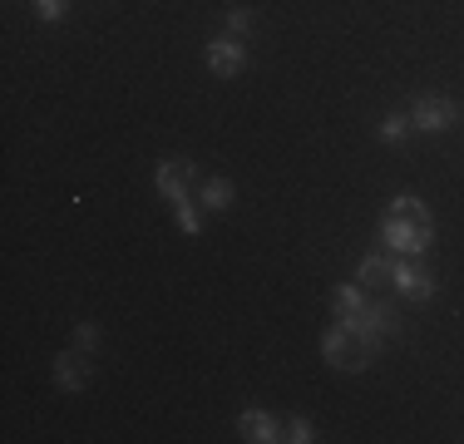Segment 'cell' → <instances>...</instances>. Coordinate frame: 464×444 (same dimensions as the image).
I'll return each mask as SVG.
<instances>
[{
	"mask_svg": "<svg viewBox=\"0 0 464 444\" xmlns=\"http://www.w3.org/2000/svg\"><path fill=\"white\" fill-rule=\"evenodd\" d=\"M203 60H208V70H213L218 80H232V74H237L242 64H247V50H242V40L223 35V40H208Z\"/></svg>",
	"mask_w": 464,
	"mask_h": 444,
	"instance_id": "obj_5",
	"label": "cell"
},
{
	"mask_svg": "<svg viewBox=\"0 0 464 444\" xmlns=\"http://www.w3.org/2000/svg\"><path fill=\"white\" fill-rule=\"evenodd\" d=\"M351 351H356V341H351V331H346V321H336V326L322 336V355L336 371H351Z\"/></svg>",
	"mask_w": 464,
	"mask_h": 444,
	"instance_id": "obj_8",
	"label": "cell"
},
{
	"mask_svg": "<svg viewBox=\"0 0 464 444\" xmlns=\"http://www.w3.org/2000/svg\"><path fill=\"white\" fill-rule=\"evenodd\" d=\"M391 213H395V217H411V222H425V227H435V222H430V208L420 203L415 193H401V198H391Z\"/></svg>",
	"mask_w": 464,
	"mask_h": 444,
	"instance_id": "obj_12",
	"label": "cell"
},
{
	"mask_svg": "<svg viewBox=\"0 0 464 444\" xmlns=\"http://www.w3.org/2000/svg\"><path fill=\"white\" fill-rule=\"evenodd\" d=\"M391 286L405 296V302H430V296H435V276H430L415 257H395L391 262Z\"/></svg>",
	"mask_w": 464,
	"mask_h": 444,
	"instance_id": "obj_3",
	"label": "cell"
},
{
	"mask_svg": "<svg viewBox=\"0 0 464 444\" xmlns=\"http://www.w3.org/2000/svg\"><path fill=\"white\" fill-rule=\"evenodd\" d=\"M193 159H169V163H159V173H153V183H159V193L169 198V203H179V198H188V178H193Z\"/></svg>",
	"mask_w": 464,
	"mask_h": 444,
	"instance_id": "obj_6",
	"label": "cell"
},
{
	"mask_svg": "<svg viewBox=\"0 0 464 444\" xmlns=\"http://www.w3.org/2000/svg\"><path fill=\"white\" fill-rule=\"evenodd\" d=\"M381 242H385V252H395V257H425L430 242H435V227L385 213V217H381Z\"/></svg>",
	"mask_w": 464,
	"mask_h": 444,
	"instance_id": "obj_2",
	"label": "cell"
},
{
	"mask_svg": "<svg viewBox=\"0 0 464 444\" xmlns=\"http://www.w3.org/2000/svg\"><path fill=\"white\" fill-rule=\"evenodd\" d=\"M94 346H99V326H90V321H84V326L74 331V351H80V355H90Z\"/></svg>",
	"mask_w": 464,
	"mask_h": 444,
	"instance_id": "obj_17",
	"label": "cell"
},
{
	"mask_svg": "<svg viewBox=\"0 0 464 444\" xmlns=\"http://www.w3.org/2000/svg\"><path fill=\"white\" fill-rule=\"evenodd\" d=\"M411 129H415V124H411V114H385V119H381V129H375V133H381L385 143H401Z\"/></svg>",
	"mask_w": 464,
	"mask_h": 444,
	"instance_id": "obj_14",
	"label": "cell"
},
{
	"mask_svg": "<svg viewBox=\"0 0 464 444\" xmlns=\"http://www.w3.org/2000/svg\"><path fill=\"white\" fill-rule=\"evenodd\" d=\"M455 119H459L455 99H415V109H411V124L420 133H445V129H455Z\"/></svg>",
	"mask_w": 464,
	"mask_h": 444,
	"instance_id": "obj_4",
	"label": "cell"
},
{
	"mask_svg": "<svg viewBox=\"0 0 464 444\" xmlns=\"http://www.w3.org/2000/svg\"><path fill=\"white\" fill-rule=\"evenodd\" d=\"M173 213H179V227L188 232V237H198V232H203V217H198V208L188 203V198H179V203H173Z\"/></svg>",
	"mask_w": 464,
	"mask_h": 444,
	"instance_id": "obj_15",
	"label": "cell"
},
{
	"mask_svg": "<svg viewBox=\"0 0 464 444\" xmlns=\"http://www.w3.org/2000/svg\"><path fill=\"white\" fill-rule=\"evenodd\" d=\"M331 306H336V316H356V311L366 306V286H336Z\"/></svg>",
	"mask_w": 464,
	"mask_h": 444,
	"instance_id": "obj_13",
	"label": "cell"
},
{
	"mask_svg": "<svg viewBox=\"0 0 464 444\" xmlns=\"http://www.w3.org/2000/svg\"><path fill=\"white\" fill-rule=\"evenodd\" d=\"M54 385L60 391H70V395H80L84 391V371H80V351H64L60 361H54Z\"/></svg>",
	"mask_w": 464,
	"mask_h": 444,
	"instance_id": "obj_9",
	"label": "cell"
},
{
	"mask_svg": "<svg viewBox=\"0 0 464 444\" xmlns=\"http://www.w3.org/2000/svg\"><path fill=\"white\" fill-rule=\"evenodd\" d=\"M356 276H361V286H366V292H371V286H381L385 276H391V262H385L381 252H371V257H361Z\"/></svg>",
	"mask_w": 464,
	"mask_h": 444,
	"instance_id": "obj_11",
	"label": "cell"
},
{
	"mask_svg": "<svg viewBox=\"0 0 464 444\" xmlns=\"http://www.w3.org/2000/svg\"><path fill=\"white\" fill-rule=\"evenodd\" d=\"M286 439H292V444H312L316 439L312 420H292V425H286Z\"/></svg>",
	"mask_w": 464,
	"mask_h": 444,
	"instance_id": "obj_18",
	"label": "cell"
},
{
	"mask_svg": "<svg viewBox=\"0 0 464 444\" xmlns=\"http://www.w3.org/2000/svg\"><path fill=\"white\" fill-rule=\"evenodd\" d=\"M237 430H242V439H252V444H277V439H286L282 425L267 415V410H242Z\"/></svg>",
	"mask_w": 464,
	"mask_h": 444,
	"instance_id": "obj_7",
	"label": "cell"
},
{
	"mask_svg": "<svg viewBox=\"0 0 464 444\" xmlns=\"http://www.w3.org/2000/svg\"><path fill=\"white\" fill-rule=\"evenodd\" d=\"M336 321H346L351 341H356V351H351V371H361V365L375 355V346H381V341L395 331V311L385 306V302H366L356 316H336Z\"/></svg>",
	"mask_w": 464,
	"mask_h": 444,
	"instance_id": "obj_1",
	"label": "cell"
},
{
	"mask_svg": "<svg viewBox=\"0 0 464 444\" xmlns=\"http://www.w3.org/2000/svg\"><path fill=\"white\" fill-rule=\"evenodd\" d=\"M247 30H252V10H247V5L227 10V35H232V40H242Z\"/></svg>",
	"mask_w": 464,
	"mask_h": 444,
	"instance_id": "obj_16",
	"label": "cell"
},
{
	"mask_svg": "<svg viewBox=\"0 0 464 444\" xmlns=\"http://www.w3.org/2000/svg\"><path fill=\"white\" fill-rule=\"evenodd\" d=\"M35 10H40V20H60L64 15V0H35Z\"/></svg>",
	"mask_w": 464,
	"mask_h": 444,
	"instance_id": "obj_19",
	"label": "cell"
},
{
	"mask_svg": "<svg viewBox=\"0 0 464 444\" xmlns=\"http://www.w3.org/2000/svg\"><path fill=\"white\" fill-rule=\"evenodd\" d=\"M232 198H237V193H232L227 178H208V183H203V208H208V213H227Z\"/></svg>",
	"mask_w": 464,
	"mask_h": 444,
	"instance_id": "obj_10",
	"label": "cell"
}]
</instances>
